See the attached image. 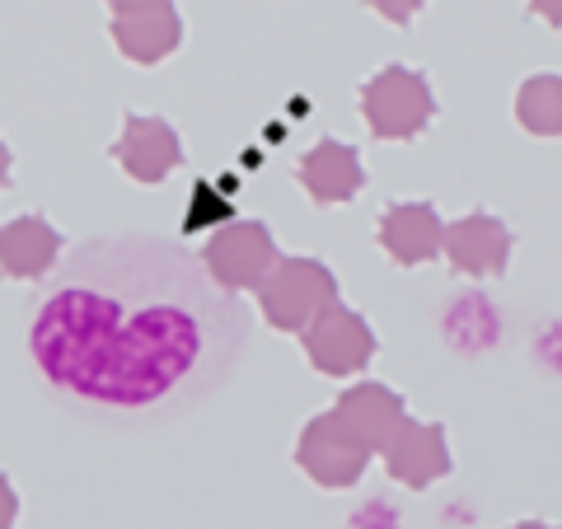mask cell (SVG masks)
Listing matches in <instances>:
<instances>
[{
    "label": "cell",
    "instance_id": "7a4b0ae2",
    "mask_svg": "<svg viewBox=\"0 0 562 529\" xmlns=\"http://www.w3.org/2000/svg\"><path fill=\"white\" fill-rule=\"evenodd\" d=\"M361 117L375 140H413L431 127L436 94L422 70L390 61L361 85Z\"/></svg>",
    "mask_w": 562,
    "mask_h": 529
},
{
    "label": "cell",
    "instance_id": "5bb4252c",
    "mask_svg": "<svg viewBox=\"0 0 562 529\" xmlns=\"http://www.w3.org/2000/svg\"><path fill=\"white\" fill-rule=\"evenodd\" d=\"M61 258V235L43 216H14L0 225V277L43 281Z\"/></svg>",
    "mask_w": 562,
    "mask_h": 529
},
{
    "label": "cell",
    "instance_id": "d6986e66",
    "mask_svg": "<svg viewBox=\"0 0 562 529\" xmlns=\"http://www.w3.org/2000/svg\"><path fill=\"white\" fill-rule=\"evenodd\" d=\"M530 14H535V20H543V24L562 29V0H530Z\"/></svg>",
    "mask_w": 562,
    "mask_h": 529
},
{
    "label": "cell",
    "instance_id": "ac0fdd59",
    "mask_svg": "<svg viewBox=\"0 0 562 529\" xmlns=\"http://www.w3.org/2000/svg\"><path fill=\"white\" fill-rule=\"evenodd\" d=\"M113 14H140V10H160V5H173V0H103Z\"/></svg>",
    "mask_w": 562,
    "mask_h": 529
},
{
    "label": "cell",
    "instance_id": "9a60e30c",
    "mask_svg": "<svg viewBox=\"0 0 562 529\" xmlns=\"http://www.w3.org/2000/svg\"><path fill=\"white\" fill-rule=\"evenodd\" d=\"M516 122L530 136H562V76L539 70L516 90Z\"/></svg>",
    "mask_w": 562,
    "mask_h": 529
},
{
    "label": "cell",
    "instance_id": "30bf717a",
    "mask_svg": "<svg viewBox=\"0 0 562 529\" xmlns=\"http://www.w3.org/2000/svg\"><path fill=\"white\" fill-rule=\"evenodd\" d=\"M441 254L464 277H502L506 258H512V230H506V221L487 216V211H469V216L446 225Z\"/></svg>",
    "mask_w": 562,
    "mask_h": 529
},
{
    "label": "cell",
    "instance_id": "9c48e42d",
    "mask_svg": "<svg viewBox=\"0 0 562 529\" xmlns=\"http://www.w3.org/2000/svg\"><path fill=\"white\" fill-rule=\"evenodd\" d=\"M113 155H117V165H122V173H127L132 183L155 188V183H165L169 173L183 165V140H179V132H173L165 117L127 113Z\"/></svg>",
    "mask_w": 562,
    "mask_h": 529
},
{
    "label": "cell",
    "instance_id": "e0dca14e",
    "mask_svg": "<svg viewBox=\"0 0 562 529\" xmlns=\"http://www.w3.org/2000/svg\"><path fill=\"white\" fill-rule=\"evenodd\" d=\"M14 516H20V497H14L10 479H0V529H14Z\"/></svg>",
    "mask_w": 562,
    "mask_h": 529
},
{
    "label": "cell",
    "instance_id": "6da1fadb",
    "mask_svg": "<svg viewBox=\"0 0 562 529\" xmlns=\"http://www.w3.org/2000/svg\"><path fill=\"white\" fill-rule=\"evenodd\" d=\"M244 314L183 249L94 239L33 309L29 351L43 380L94 413H169L231 375Z\"/></svg>",
    "mask_w": 562,
    "mask_h": 529
},
{
    "label": "cell",
    "instance_id": "277c9868",
    "mask_svg": "<svg viewBox=\"0 0 562 529\" xmlns=\"http://www.w3.org/2000/svg\"><path fill=\"white\" fill-rule=\"evenodd\" d=\"M277 262H281L277 239H272V230L262 221L216 225V235H211L206 249H202V268L211 277V286H221L225 295L258 291L262 281L272 277Z\"/></svg>",
    "mask_w": 562,
    "mask_h": 529
},
{
    "label": "cell",
    "instance_id": "44dd1931",
    "mask_svg": "<svg viewBox=\"0 0 562 529\" xmlns=\"http://www.w3.org/2000/svg\"><path fill=\"white\" fill-rule=\"evenodd\" d=\"M512 529H553V525H543V520H520V525H512Z\"/></svg>",
    "mask_w": 562,
    "mask_h": 529
},
{
    "label": "cell",
    "instance_id": "52a82bcc",
    "mask_svg": "<svg viewBox=\"0 0 562 529\" xmlns=\"http://www.w3.org/2000/svg\"><path fill=\"white\" fill-rule=\"evenodd\" d=\"M380 454H384V469H390V479L398 487H408V492H422V487L441 483L446 473L454 469L450 440H446L441 421H413L408 417Z\"/></svg>",
    "mask_w": 562,
    "mask_h": 529
},
{
    "label": "cell",
    "instance_id": "ffe728a7",
    "mask_svg": "<svg viewBox=\"0 0 562 529\" xmlns=\"http://www.w3.org/2000/svg\"><path fill=\"white\" fill-rule=\"evenodd\" d=\"M5 183H10V146L0 140V188H5Z\"/></svg>",
    "mask_w": 562,
    "mask_h": 529
},
{
    "label": "cell",
    "instance_id": "ba28073f",
    "mask_svg": "<svg viewBox=\"0 0 562 529\" xmlns=\"http://www.w3.org/2000/svg\"><path fill=\"white\" fill-rule=\"evenodd\" d=\"M333 421L357 440V446L366 454H375L384 450L394 440V431L408 421V408H403V398L390 390V384H375V380H366V384H351V390L338 394V403H333Z\"/></svg>",
    "mask_w": 562,
    "mask_h": 529
},
{
    "label": "cell",
    "instance_id": "8992f818",
    "mask_svg": "<svg viewBox=\"0 0 562 529\" xmlns=\"http://www.w3.org/2000/svg\"><path fill=\"white\" fill-rule=\"evenodd\" d=\"M295 464H301L305 473L319 487L328 492H342V487H357L366 464H371V454H366L357 440H351L338 421H333V413H319L305 421L301 440H295Z\"/></svg>",
    "mask_w": 562,
    "mask_h": 529
},
{
    "label": "cell",
    "instance_id": "8fae6325",
    "mask_svg": "<svg viewBox=\"0 0 562 529\" xmlns=\"http://www.w3.org/2000/svg\"><path fill=\"white\" fill-rule=\"evenodd\" d=\"M446 221L431 202H394L380 216V249L390 254L398 268H422L441 254Z\"/></svg>",
    "mask_w": 562,
    "mask_h": 529
},
{
    "label": "cell",
    "instance_id": "2e32d148",
    "mask_svg": "<svg viewBox=\"0 0 562 529\" xmlns=\"http://www.w3.org/2000/svg\"><path fill=\"white\" fill-rule=\"evenodd\" d=\"M366 5H371L380 20H390V24H398V29H408L417 14H422V5H427V0H366Z\"/></svg>",
    "mask_w": 562,
    "mask_h": 529
},
{
    "label": "cell",
    "instance_id": "3957f363",
    "mask_svg": "<svg viewBox=\"0 0 562 529\" xmlns=\"http://www.w3.org/2000/svg\"><path fill=\"white\" fill-rule=\"evenodd\" d=\"M258 305L277 333H305L324 309L338 305V277L319 258H281L258 286Z\"/></svg>",
    "mask_w": 562,
    "mask_h": 529
},
{
    "label": "cell",
    "instance_id": "7c38bea8",
    "mask_svg": "<svg viewBox=\"0 0 562 529\" xmlns=\"http://www.w3.org/2000/svg\"><path fill=\"white\" fill-rule=\"evenodd\" d=\"M109 38L117 47V57H127L132 66H160L169 61L183 43V20L173 5L160 10H140V14H113Z\"/></svg>",
    "mask_w": 562,
    "mask_h": 529
},
{
    "label": "cell",
    "instance_id": "5b68a950",
    "mask_svg": "<svg viewBox=\"0 0 562 529\" xmlns=\"http://www.w3.org/2000/svg\"><path fill=\"white\" fill-rule=\"evenodd\" d=\"M301 342H305L310 365L319 370V375H328V380L361 375V370L375 361V347H380L375 328L366 324L357 309H347L342 300L333 309H324L319 319L301 333Z\"/></svg>",
    "mask_w": 562,
    "mask_h": 529
},
{
    "label": "cell",
    "instance_id": "4fadbf2b",
    "mask_svg": "<svg viewBox=\"0 0 562 529\" xmlns=\"http://www.w3.org/2000/svg\"><path fill=\"white\" fill-rule=\"evenodd\" d=\"M301 188L310 192L314 206H342L351 202L357 192L366 188V169H361V155L342 146V140H319L310 155H301Z\"/></svg>",
    "mask_w": 562,
    "mask_h": 529
}]
</instances>
